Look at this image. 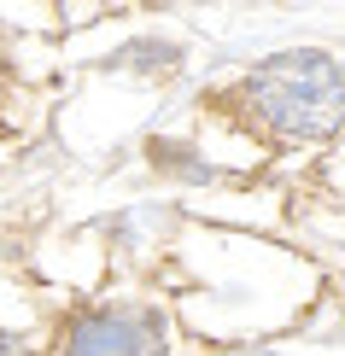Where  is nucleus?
I'll list each match as a JSON object with an SVG mask.
<instances>
[{
    "label": "nucleus",
    "instance_id": "1",
    "mask_svg": "<svg viewBox=\"0 0 345 356\" xmlns=\"http://www.w3.org/2000/svg\"><path fill=\"white\" fill-rule=\"evenodd\" d=\"M240 106L281 140H328L345 129V70L316 47L275 53L240 82Z\"/></svg>",
    "mask_w": 345,
    "mask_h": 356
},
{
    "label": "nucleus",
    "instance_id": "2",
    "mask_svg": "<svg viewBox=\"0 0 345 356\" xmlns=\"http://www.w3.org/2000/svg\"><path fill=\"white\" fill-rule=\"evenodd\" d=\"M65 356H164V316H153V309H88L65 327Z\"/></svg>",
    "mask_w": 345,
    "mask_h": 356
},
{
    "label": "nucleus",
    "instance_id": "3",
    "mask_svg": "<svg viewBox=\"0 0 345 356\" xmlns=\"http://www.w3.org/2000/svg\"><path fill=\"white\" fill-rule=\"evenodd\" d=\"M153 152H158V164H164V170H182L187 181H211V175H217L211 164H193V152H187V146H170V140H158Z\"/></svg>",
    "mask_w": 345,
    "mask_h": 356
},
{
    "label": "nucleus",
    "instance_id": "4",
    "mask_svg": "<svg viewBox=\"0 0 345 356\" xmlns=\"http://www.w3.org/2000/svg\"><path fill=\"white\" fill-rule=\"evenodd\" d=\"M0 356H36V350H29L24 339H12V333H0Z\"/></svg>",
    "mask_w": 345,
    "mask_h": 356
}]
</instances>
